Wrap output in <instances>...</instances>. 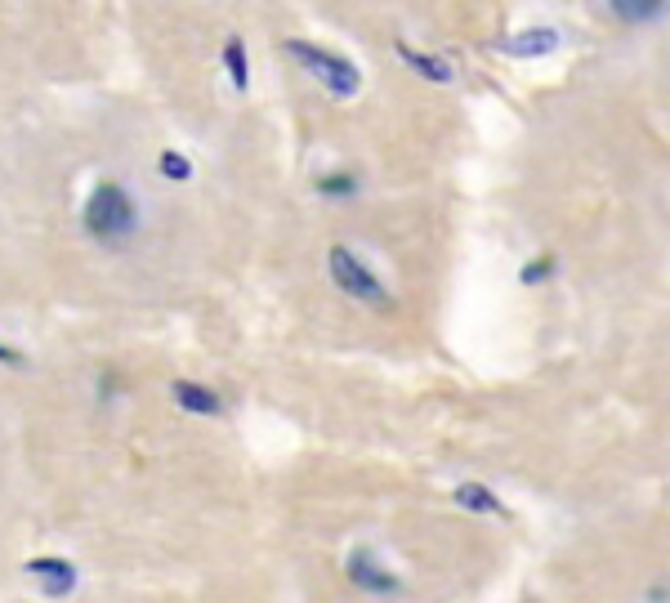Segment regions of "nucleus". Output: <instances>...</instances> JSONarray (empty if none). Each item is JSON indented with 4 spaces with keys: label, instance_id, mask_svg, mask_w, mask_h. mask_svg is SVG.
<instances>
[{
    "label": "nucleus",
    "instance_id": "39448f33",
    "mask_svg": "<svg viewBox=\"0 0 670 603\" xmlns=\"http://www.w3.org/2000/svg\"><path fill=\"white\" fill-rule=\"evenodd\" d=\"M27 572L45 586V595H67V590L76 586V568H72V563H63V559H32V563H27Z\"/></svg>",
    "mask_w": 670,
    "mask_h": 603
},
{
    "label": "nucleus",
    "instance_id": "f8f14e48",
    "mask_svg": "<svg viewBox=\"0 0 670 603\" xmlns=\"http://www.w3.org/2000/svg\"><path fill=\"white\" fill-rule=\"evenodd\" d=\"M161 175H166L170 184H188V179H193V161H184L179 152H161Z\"/></svg>",
    "mask_w": 670,
    "mask_h": 603
},
{
    "label": "nucleus",
    "instance_id": "9b49d317",
    "mask_svg": "<svg viewBox=\"0 0 670 603\" xmlns=\"http://www.w3.org/2000/svg\"><path fill=\"white\" fill-rule=\"evenodd\" d=\"M224 67H228V76H233L237 90H246V85H251V67H246V45L237 41V36L224 45Z\"/></svg>",
    "mask_w": 670,
    "mask_h": 603
},
{
    "label": "nucleus",
    "instance_id": "f257e3e1",
    "mask_svg": "<svg viewBox=\"0 0 670 603\" xmlns=\"http://www.w3.org/2000/svg\"><path fill=\"white\" fill-rule=\"evenodd\" d=\"M81 219H85V233H90L94 242H103V246L126 242L134 228H139L134 197L121 184H99V188H94L90 201H85V210H81Z\"/></svg>",
    "mask_w": 670,
    "mask_h": 603
},
{
    "label": "nucleus",
    "instance_id": "7ed1b4c3",
    "mask_svg": "<svg viewBox=\"0 0 670 603\" xmlns=\"http://www.w3.org/2000/svg\"><path fill=\"white\" fill-rule=\"evenodd\" d=\"M327 268H331V282L340 286L349 300H358V304H371V309H389V291L380 286V277L371 273L367 264L358 260V255L349 251V246H331V255H327Z\"/></svg>",
    "mask_w": 670,
    "mask_h": 603
},
{
    "label": "nucleus",
    "instance_id": "6e6552de",
    "mask_svg": "<svg viewBox=\"0 0 670 603\" xmlns=\"http://www.w3.org/2000/svg\"><path fill=\"white\" fill-rule=\"evenodd\" d=\"M662 5L666 0H612V14H617L621 23L639 27V23H648V18L662 14Z\"/></svg>",
    "mask_w": 670,
    "mask_h": 603
},
{
    "label": "nucleus",
    "instance_id": "4468645a",
    "mask_svg": "<svg viewBox=\"0 0 670 603\" xmlns=\"http://www.w3.org/2000/svg\"><path fill=\"white\" fill-rule=\"evenodd\" d=\"M550 273H554V260H532L528 268H523V282L536 286V282H545Z\"/></svg>",
    "mask_w": 670,
    "mask_h": 603
},
{
    "label": "nucleus",
    "instance_id": "f03ea898",
    "mask_svg": "<svg viewBox=\"0 0 670 603\" xmlns=\"http://www.w3.org/2000/svg\"><path fill=\"white\" fill-rule=\"evenodd\" d=\"M286 54H291V59L300 63L309 76H318L335 99H353V94L362 90L358 67H353L349 59H340V54H327V50H318V45H309V41H286Z\"/></svg>",
    "mask_w": 670,
    "mask_h": 603
},
{
    "label": "nucleus",
    "instance_id": "423d86ee",
    "mask_svg": "<svg viewBox=\"0 0 670 603\" xmlns=\"http://www.w3.org/2000/svg\"><path fill=\"white\" fill-rule=\"evenodd\" d=\"M349 577L358 581L362 590H367V595H394L398 590V577H389V572H380L376 568V559H371V554H353V563H349Z\"/></svg>",
    "mask_w": 670,
    "mask_h": 603
},
{
    "label": "nucleus",
    "instance_id": "9d476101",
    "mask_svg": "<svg viewBox=\"0 0 670 603\" xmlns=\"http://www.w3.org/2000/svg\"><path fill=\"white\" fill-rule=\"evenodd\" d=\"M456 501L465 505V510H478V514H505V505L496 501L487 487H478V483H465V487H456Z\"/></svg>",
    "mask_w": 670,
    "mask_h": 603
},
{
    "label": "nucleus",
    "instance_id": "1a4fd4ad",
    "mask_svg": "<svg viewBox=\"0 0 670 603\" xmlns=\"http://www.w3.org/2000/svg\"><path fill=\"white\" fill-rule=\"evenodd\" d=\"M398 59H402V63H411L420 76H429V81H452V67H447L443 59H429V54H416L411 45H402V41H398Z\"/></svg>",
    "mask_w": 670,
    "mask_h": 603
},
{
    "label": "nucleus",
    "instance_id": "20e7f679",
    "mask_svg": "<svg viewBox=\"0 0 670 603\" xmlns=\"http://www.w3.org/2000/svg\"><path fill=\"white\" fill-rule=\"evenodd\" d=\"M170 394H175V402L184 411H193V416H219V411H224V398L210 394V389L197 385V380H175Z\"/></svg>",
    "mask_w": 670,
    "mask_h": 603
},
{
    "label": "nucleus",
    "instance_id": "ddd939ff",
    "mask_svg": "<svg viewBox=\"0 0 670 603\" xmlns=\"http://www.w3.org/2000/svg\"><path fill=\"white\" fill-rule=\"evenodd\" d=\"M318 193H322V197H353V193H358V179H353V175L318 179Z\"/></svg>",
    "mask_w": 670,
    "mask_h": 603
},
{
    "label": "nucleus",
    "instance_id": "0eeeda50",
    "mask_svg": "<svg viewBox=\"0 0 670 603\" xmlns=\"http://www.w3.org/2000/svg\"><path fill=\"white\" fill-rule=\"evenodd\" d=\"M554 45H559V36H554L550 27H532V32L501 41V50H505V54H514V59H536V54H550Z\"/></svg>",
    "mask_w": 670,
    "mask_h": 603
},
{
    "label": "nucleus",
    "instance_id": "2eb2a0df",
    "mask_svg": "<svg viewBox=\"0 0 670 603\" xmlns=\"http://www.w3.org/2000/svg\"><path fill=\"white\" fill-rule=\"evenodd\" d=\"M0 362H14V367H23V353H14V349H5V344H0Z\"/></svg>",
    "mask_w": 670,
    "mask_h": 603
}]
</instances>
